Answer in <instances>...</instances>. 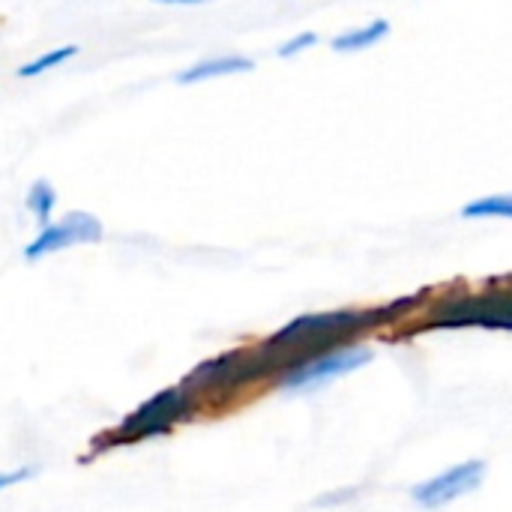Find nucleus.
Masks as SVG:
<instances>
[{"label":"nucleus","mask_w":512,"mask_h":512,"mask_svg":"<svg viewBox=\"0 0 512 512\" xmlns=\"http://www.w3.org/2000/svg\"><path fill=\"white\" fill-rule=\"evenodd\" d=\"M372 324L369 312H318V315H300L288 321L264 351L279 354V351H303V348H318V345H333L342 336Z\"/></svg>","instance_id":"1"},{"label":"nucleus","mask_w":512,"mask_h":512,"mask_svg":"<svg viewBox=\"0 0 512 512\" xmlns=\"http://www.w3.org/2000/svg\"><path fill=\"white\" fill-rule=\"evenodd\" d=\"M375 360L372 348L363 345H348V348H336V351H318L312 357H303L300 363H291L282 375V390L288 393H312L321 390L327 384H333L342 375H351L357 369H363L366 363Z\"/></svg>","instance_id":"2"},{"label":"nucleus","mask_w":512,"mask_h":512,"mask_svg":"<svg viewBox=\"0 0 512 512\" xmlns=\"http://www.w3.org/2000/svg\"><path fill=\"white\" fill-rule=\"evenodd\" d=\"M189 414H192V396L183 387H171V390H162L159 396L147 399L135 414H129L117 426V432L108 435V441L135 444L144 438H159V435H168L171 426L177 420H186Z\"/></svg>","instance_id":"3"},{"label":"nucleus","mask_w":512,"mask_h":512,"mask_svg":"<svg viewBox=\"0 0 512 512\" xmlns=\"http://www.w3.org/2000/svg\"><path fill=\"white\" fill-rule=\"evenodd\" d=\"M483 480H486V462L483 459H468V462H459V465L435 474L426 483H417L411 489V501L429 512L444 510L453 501L477 492L483 486Z\"/></svg>","instance_id":"4"},{"label":"nucleus","mask_w":512,"mask_h":512,"mask_svg":"<svg viewBox=\"0 0 512 512\" xmlns=\"http://www.w3.org/2000/svg\"><path fill=\"white\" fill-rule=\"evenodd\" d=\"M102 234H105V231H102V222H99L93 213L72 210V213H66L60 222H48V225L33 237V243H27L24 258H27V261H39V258H45V255L63 252V249H69V246L99 243Z\"/></svg>","instance_id":"5"},{"label":"nucleus","mask_w":512,"mask_h":512,"mask_svg":"<svg viewBox=\"0 0 512 512\" xmlns=\"http://www.w3.org/2000/svg\"><path fill=\"white\" fill-rule=\"evenodd\" d=\"M255 63L249 57H240V54H228V57H210V60H201L189 69H183L177 75L180 84H201V81H210V78H225V75H240V72H252Z\"/></svg>","instance_id":"6"},{"label":"nucleus","mask_w":512,"mask_h":512,"mask_svg":"<svg viewBox=\"0 0 512 512\" xmlns=\"http://www.w3.org/2000/svg\"><path fill=\"white\" fill-rule=\"evenodd\" d=\"M387 33H390V21H384V18H375V21H369V24H360V27H354V30H348V33H339V36L333 39V51H339V54L366 51V48L378 45V42H381Z\"/></svg>","instance_id":"7"},{"label":"nucleus","mask_w":512,"mask_h":512,"mask_svg":"<svg viewBox=\"0 0 512 512\" xmlns=\"http://www.w3.org/2000/svg\"><path fill=\"white\" fill-rule=\"evenodd\" d=\"M465 219H510L512 198L510 195H483L462 207Z\"/></svg>","instance_id":"8"},{"label":"nucleus","mask_w":512,"mask_h":512,"mask_svg":"<svg viewBox=\"0 0 512 512\" xmlns=\"http://www.w3.org/2000/svg\"><path fill=\"white\" fill-rule=\"evenodd\" d=\"M27 210L36 216V222L45 228L51 222V213H54V204H57V192L48 180H36L30 189H27Z\"/></svg>","instance_id":"9"},{"label":"nucleus","mask_w":512,"mask_h":512,"mask_svg":"<svg viewBox=\"0 0 512 512\" xmlns=\"http://www.w3.org/2000/svg\"><path fill=\"white\" fill-rule=\"evenodd\" d=\"M75 54H78V45H60V48H51V51L39 54L36 60L24 63L15 75H18V78H36V75H42V72H48V69L63 66V63H66V60H72Z\"/></svg>","instance_id":"10"},{"label":"nucleus","mask_w":512,"mask_h":512,"mask_svg":"<svg viewBox=\"0 0 512 512\" xmlns=\"http://www.w3.org/2000/svg\"><path fill=\"white\" fill-rule=\"evenodd\" d=\"M312 45H318V33H312V30H303V33H297L294 39H288L285 45H279V57H297V54H303V51H309Z\"/></svg>","instance_id":"11"},{"label":"nucleus","mask_w":512,"mask_h":512,"mask_svg":"<svg viewBox=\"0 0 512 512\" xmlns=\"http://www.w3.org/2000/svg\"><path fill=\"white\" fill-rule=\"evenodd\" d=\"M30 477H33V468L0 471V492H3V489H12V486H18V483H24V480H30Z\"/></svg>","instance_id":"12"},{"label":"nucleus","mask_w":512,"mask_h":512,"mask_svg":"<svg viewBox=\"0 0 512 512\" xmlns=\"http://www.w3.org/2000/svg\"><path fill=\"white\" fill-rule=\"evenodd\" d=\"M156 3H201V0H156Z\"/></svg>","instance_id":"13"}]
</instances>
